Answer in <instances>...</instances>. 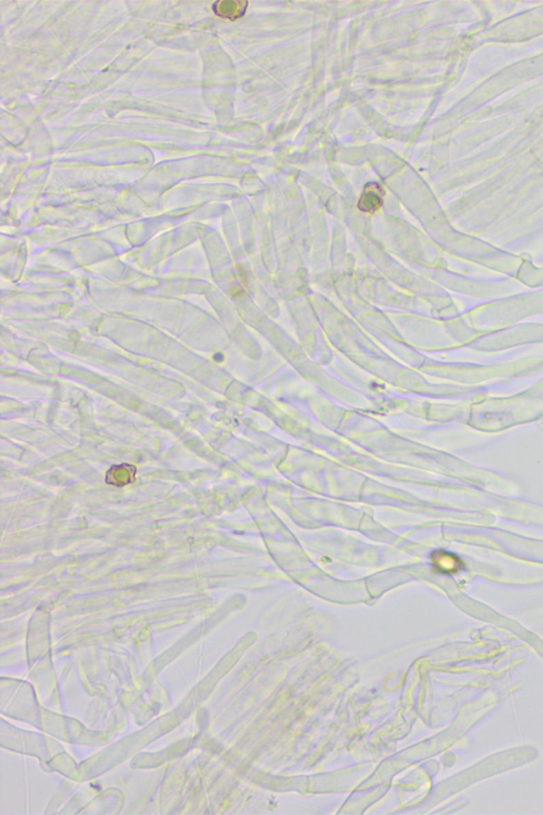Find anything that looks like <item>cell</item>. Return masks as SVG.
<instances>
[{
	"instance_id": "cell-1",
	"label": "cell",
	"mask_w": 543,
	"mask_h": 815,
	"mask_svg": "<svg viewBox=\"0 0 543 815\" xmlns=\"http://www.w3.org/2000/svg\"><path fill=\"white\" fill-rule=\"evenodd\" d=\"M384 191L377 183L365 185L357 208L363 212H376L383 204Z\"/></svg>"
},
{
	"instance_id": "cell-2",
	"label": "cell",
	"mask_w": 543,
	"mask_h": 815,
	"mask_svg": "<svg viewBox=\"0 0 543 815\" xmlns=\"http://www.w3.org/2000/svg\"><path fill=\"white\" fill-rule=\"evenodd\" d=\"M431 559H432L433 566L440 573L453 575L465 568V564L459 559V556L450 553V552L442 551V550L434 552L431 556Z\"/></svg>"
},
{
	"instance_id": "cell-3",
	"label": "cell",
	"mask_w": 543,
	"mask_h": 815,
	"mask_svg": "<svg viewBox=\"0 0 543 815\" xmlns=\"http://www.w3.org/2000/svg\"><path fill=\"white\" fill-rule=\"evenodd\" d=\"M247 1H233V0H223L216 1L212 5V11L216 16L221 18L236 19L241 18L247 12Z\"/></svg>"
}]
</instances>
